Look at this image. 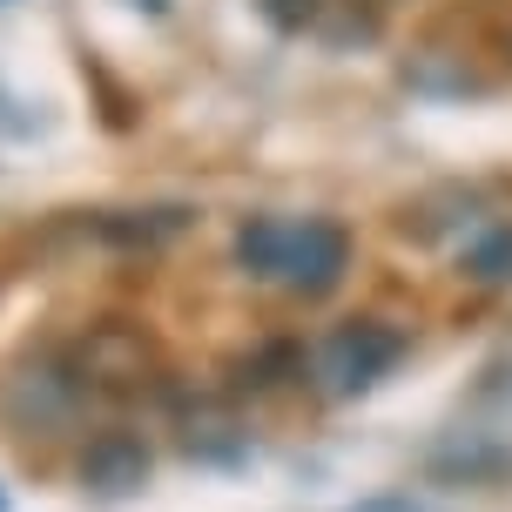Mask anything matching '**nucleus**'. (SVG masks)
Segmentation results:
<instances>
[{
    "label": "nucleus",
    "instance_id": "9",
    "mask_svg": "<svg viewBox=\"0 0 512 512\" xmlns=\"http://www.w3.org/2000/svg\"><path fill=\"white\" fill-rule=\"evenodd\" d=\"M506 61H512V34H506Z\"/></svg>",
    "mask_w": 512,
    "mask_h": 512
},
{
    "label": "nucleus",
    "instance_id": "10",
    "mask_svg": "<svg viewBox=\"0 0 512 512\" xmlns=\"http://www.w3.org/2000/svg\"><path fill=\"white\" fill-rule=\"evenodd\" d=\"M0 512H7V506H0Z\"/></svg>",
    "mask_w": 512,
    "mask_h": 512
},
{
    "label": "nucleus",
    "instance_id": "6",
    "mask_svg": "<svg viewBox=\"0 0 512 512\" xmlns=\"http://www.w3.org/2000/svg\"><path fill=\"white\" fill-rule=\"evenodd\" d=\"M189 223H196V209H182V203H169V209H102L95 216V236L102 243H122V250H162Z\"/></svg>",
    "mask_w": 512,
    "mask_h": 512
},
{
    "label": "nucleus",
    "instance_id": "3",
    "mask_svg": "<svg viewBox=\"0 0 512 512\" xmlns=\"http://www.w3.org/2000/svg\"><path fill=\"white\" fill-rule=\"evenodd\" d=\"M68 378L81 391H108V398H135V391H155L162 384V351H155V337L142 324H122V317H108V324H88L81 344L68 351Z\"/></svg>",
    "mask_w": 512,
    "mask_h": 512
},
{
    "label": "nucleus",
    "instance_id": "1",
    "mask_svg": "<svg viewBox=\"0 0 512 512\" xmlns=\"http://www.w3.org/2000/svg\"><path fill=\"white\" fill-rule=\"evenodd\" d=\"M236 263L283 297H331L351 270V230L337 216H250L236 230Z\"/></svg>",
    "mask_w": 512,
    "mask_h": 512
},
{
    "label": "nucleus",
    "instance_id": "7",
    "mask_svg": "<svg viewBox=\"0 0 512 512\" xmlns=\"http://www.w3.org/2000/svg\"><path fill=\"white\" fill-rule=\"evenodd\" d=\"M182 425H189V452H209V459H236L243 452V432H236V418L223 405H196V411H182Z\"/></svg>",
    "mask_w": 512,
    "mask_h": 512
},
{
    "label": "nucleus",
    "instance_id": "4",
    "mask_svg": "<svg viewBox=\"0 0 512 512\" xmlns=\"http://www.w3.org/2000/svg\"><path fill=\"white\" fill-rule=\"evenodd\" d=\"M81 486L102 492V499H122V492L149 486V445L135 432H102L81 445Z\"/></svg>",
    "mask_w": 512,
    "mask_h": 512
},
{
    "label": "nucleus",
    "instance_id": "2",
    "mask_svg": "<svg viewBox=\"0 0 512 512\" xmlns=\"http://www.w3.org/2000/svg\"><path fill=\"white\" fill-rule=\"evenodd\" d=\"M411 337L384 317H344L310 344V384L324 398H364L371 384H384L398 364H405Z\"/></svg>",
    "mask_w": 512,
    "mask_h": 512
},
{
    "label": "nucleus",
    "instance_id": "5",
    "mask_svg": "<svg viewBox=\"0 0 512 512\" xmlns=\"http://www.w3.org/2000/svg\"><path fill=\"white\" fill-rule=\"evenodd\" d=\"M459 256V270L479 290H512V223L506 216H479V223H465V236L452 243Z\"/></svg>",
    "mask_w": 512,
    "mask_h": 512
},
{
    "label": "nucleus",
    "instance_id": "8",
    "mask_svg": "<svg viewBox=\"0 0 512 512\" xmlns=\"http://www.w3.org/2000/svg\"><path fill=\"white\" fill-rule=\"evenodd\" d=\"M324 7H331V0H263V14L277 27H290V34H317Z\"/></svg>",
    "mask_w": 512,
    "mask_h": 512
}]
</instances>
